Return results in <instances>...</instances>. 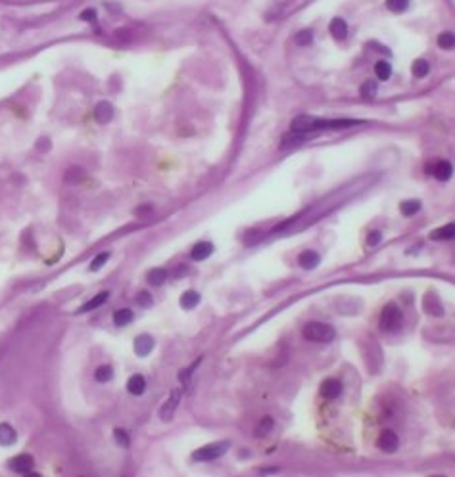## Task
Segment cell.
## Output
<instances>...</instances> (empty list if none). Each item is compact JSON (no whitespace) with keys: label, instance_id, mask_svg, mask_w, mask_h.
I'll use <instances>...</instances> for the list:
<instances>
[{"label":"cell","instance_id":"6da1fadb","mask_svg":"<svg viewBox=\"0 0 455 477\" xmlns=\"http://www.w3.org/2000/svg\"><path fill=\"white\" fill-rule=\"evenodd\" d=\"M363 125V121L357 119H319V117L301 115L292 121V130H306V132H319L327 129H350Z\"/></svg>","mask_w":455,"mask_h":477},{"label":"cell","instance_id":"7a4b0ae2","mask_svg":"<svg viewBox=\"0 0 455 477\" xmlns=\"http://www.w3.org/2000/svg\"><path fill=\"white\" fill-rule=\"evenodd\" d=\"M301 335L308 341H315V343H331L336 337V332L332 326L323 324V322H309L304 326Z\"/></svg>","mask_w":455,"mask_h":477},{"label":"cell","instance_id":"3957f363","mask_svg":"<svg viewBox=\"0 0 455 477\" xmlns=\"http://www.w3.org/2000/svg\"><path fill=\"white\" fill-rule=\"evenodd\" d=\"M231 447V441H217V443H210L206 447L198 448L192 452V460L196 462H212V460H217L221 456L225 454Z\"/></svg>","mask_w":455,"mask_h":477},{"label":"cell","instance_id":"277c9868","mask_svg":"<svg viewBox=\"0 0 455 477\" xmlns=\"http://www.w3.org/2000/svg\"><path fill=\"white\" fill-rule=\"evenodd\" d=\"M378 322H381V328L384 332H396L397 328L402 326V322H404V314H402V311L397 309L396 305L390 303L382 309Z\"/></svg>","mask_w":455,"mask_h":477},{"label":"cell","instance_id":"5b68a950","mask_svg":"<svg viewBox=\"0 0 455 477\" xmlns=\"http://www.w3.org/2000/svg\"><path fill=\"white\" fill-rule=\"evenodd\" d=\"M423 311L430 316H444V307H442V301L438 299L436 293L428 291L423 297Z\"/></svg>","mask_w":455,"mask_h":477},{"label":"cell","instance_id":"8992f818","mask_svg":"<svg viewBox=\"0 0 455 477\" xmlns=\"http://www.w3.org/2000/svg\"><path fill=\"white\" fill-rule=\"evenodd\" d=\"M317 132H306V130H292L290 134L282 136V142H280V148H292V146L304 144V142H309L311 138L315 136Z\"/></svg>","mask_w":455,"mask_h":477},{"label":"cell","instance_id":"52a82bcc","mask_svg":"<svg viewBox=\"0 0 455 477\" xmlns=\"http://www.w3.org/2000/svg\"><path fill=\"white\" fill-rule=\"evenodd\" d=\"M179 401H181V391L173 389L171 391V395H169V399L162 405V408H160V418H162L163 422H169V420L173 418L177 406H179Z\"/></svg>","mask_w":455,"mask_h":477},{"label":"cell","instance_id":"ba28073f","mask_svg":"<svg viewBox=\"0 0 455 477\" xmlns=\"http://www.w3.org/2000/svg\"><path fill=\"white\" fill-rule=\"evenodd\" d=\"M378 447H381L382 452L392 454V452H396L397 447H400V439H397V435L394 433L392 429H384L381 433V437H378Z\"/></svg>","mask_w":455,"mask_h":477},{"label":"cell","instance_id":"9c48e42d","mask_svg":"<svg viewBox=\"0 0 455 477\" xmlns=\"http://www.w3.org/2000/svg\"><path fill=\"white\" fill-rule=\"evenodd\" d=\"M33 466H35V462H33V458H31L29 454H20L15 456V458H12L10 460V464H8V468L12 471H15V473H29L31 470H33Z\"/></svg>","mask_w":455,"mask_h":477},{"label":"cell","instance_id":"30bf717a","mask_svg":"<svg viewBox=\"0 0 455 477\" xmlns=\"http://www.w3.org/2000/svg\"><path fill=\"white\" fill-rule=\"evenodd\" d=\"M113 106H111L110 102H98L94 108V119L98 121L100 125H106L110 123L111 119H113Z\"/></svg>","mask_w":455,"mask_h":477},{"label":"cell","instance_id":"8fae6325","mask_svg":"<svg viewBox=\"0 0 455 477\" xmlns=\"http://www.w3.org/2000/svg\"><path fill=\"white\" fill-rule=\"evenodd\" d=\"M152 349H154V337H150L148 333H142L135 340V353L139 356H148Z\"/></svg>","mask_w":455,"mask_h":477},{"label":"cell","instance_id":"7c38bea8","mask_svg":"<svg viewBox=\"0 0 455 477\" xmlns=\"http://www.w3.org/2000/svg\"><path fill=\"white\" fill-rule=\"evenodd\" d=\"M321 395L325 399H338L342 395V383L338 380H325L321 385Z\"/></svg>","mask_w":455,"mask_h":477},{"label":"cell","instance_id":"4fadbf2b","mask_svg":"<svg viewBox=\"0 0 455 477\" xmlns=\"http://www.w3.org/2000/svg\"><path fill=\"white\" fill-rule=\"evenodd\" d=\"M17 441V433L10 424H0V445L2 447H12Z\"/></svg>","mask_w":455,"mask_h":477},{"label":"cell","instance_id":"5bb4252c","mask_svg":"<svg viewBox=\"0 0 455 477\" xmlns=\"http://www.w3.org/2000/svg\"><path fill=\"white\" fill-rule=\"evenodd\" d=\"M212 253H213V244H210V242H200V244H196V246L192 247L191 257L194 261H204Z\"/></svg>","mask_w":455,"mask_h":477},{"label":"cell","instance_id":"9a60e30c","mask_svg":"<svg viewBox=\"0 0 455 477\" xmlns=\"http://www.w3.org/2000/svg\"><path fill=\"white\" fill-rule=\"evenodd\" d=\"M144 389H146V380L140 376V374H135V376L129 377V382H127V391L131 393V395H142L144 393Z\"/></svg>","mask_w":455,"mask_h":477},{"label":"cell","instance_id":"2e32d148","mask_svg":"<svg viewBox=\"0 0 455 477\" xmlns=\"http://www.w3.org/2000/svg\"><path fill=\"white\" fill-rule=\"evenodd\" d=\"M298 263H300L301 268L313 270V268L321 263V257H319L315 251H304V253H300V257H298Z\"/></svg>","mask_w":455,"mask_h":477},{"label":"cell","instance_id":"e0dca14e","mask_svg":"<svg viewBox=\"0 0 455 477\" xmlns=\"http://www.w3.org/2000/svg\"><path fill=\"white\" fill-rule=\"evenodd\" d=\"M331 35L336 38V41H344L346 36H348V23L342 19V17H334L331 22Z\"/></svg>","mask_w":455,"mask_h":477},{"label":"cell","instance_id":"ac0fdd59","mask_svg":"<svg viewBox=\"0 0 455 477\" xmlns=\"http://www.w3.org/2000/svg\"><path fill=\"white\" fill-rule=\"evenodd\" d=\"M451 174H453V167H451L449 161H438V163H436V167H434V176H436L438 181L448 182L449 178H451Z\"/></svg>","mask_w":455,"mask_h":477},{"label":"cell","instance_id":"d6986e66","mask_svg":"<svg viewBox=\"0 0 455 477\" xmlns=\"http://www.w3.org/2000/svg\"><path fill=\"white\" fill-rule=\"evenodd\" d=\"M108 297H110V293L108 291H100L98 295H94L90 301H87V303L83 305L81 309H79V312H88L92 311V309H98V307H102L106 301H108Z\"/></svg>","mask_w":455,"mask_h":477},{"label":"cell","instance_id":"ffe728a7","mask_svg":"<svg viewBox=\"0 0 455 477\" xmlns=\"http://www.w3.org/2000/svg\"><path fill=\"white\" fill-rule=\"evenodd\" d=\"M181 307L183 309H186V311H191V309H194L196 305L200 303V293L198 291H194V289H188V291H184L183 295H181Z\"/></svg>","mask_w":455,"mask_h":477},{"label":"cell","instance_id":"44dd1931","mask_svg":"<svg viewBox=\"0 0 455 477\" xmlns=\"http://www.w3.org/2000/svg\"><path fill=\"white\" fill-rule=\"evenodd\" d=\"M430 238L432 240H451L455 238V224H446V226H440V228H436V230L430 234Z\"/></svg>","mask_w":455,"mask_h":477},{"label":"cell","instance_id":"7402d4cb","mask_svg":"<svg viewBox=\"0 0 455 477\" xmlns=\"http://www.w3.org/2000/svg\"><path fill=\"white\" fill-rule=\"evenodd\" d=\"M419 211H421V203L417 200H409V202L400 203V213L404 217H413V215H417Z\"/></svg>","mask_w":455,"mask_h":477},{"label":"cell","instance_id":"603a6c76","mask_svg":"<svg viewBox=\"0 0 455 477\" xmlns=\"http://www.w3.org/2000/svg\"><path fill=\"white\" fill-rule=\"evenodd\" d=\"M165 280H167V270L165 268H152L148 272V284H152V286H162Z\"/></svg>","mask_w":455,"mask_h":477},{"label":"cell","instance_id":"cb8c5ba5","mask_svg":"<svg viewBox=\"0 0 455 477\" xmlns=\"http://www.w3.org/2000/svg\"><path fill=\"white\" fill-rule=\"evenodd\" d=\"M428 71H430V65H428V62H426V59H415V62H413V65H411L413 77L423 79V77H426V75H428Z\"/></svg>","mask_w":455,"mask_h":477},{"label":"cell","instance_id":"d4e9b609","mask_svg":"<svg viewBox=\"0 0 455 477\" xmlns=\"http://www.w3.org/2000/svg\"><path fill=\"white\" fill-rule=\"evenodd\" d=\"M132 318H135V314H132L131 309H119L116 314H113V324L116 326H127L132 322Z\"/></svg>","mask_w":455,"mask_h":477},{"label":"cell","instance_id":"484cf974","mask_svg":"<svg viewBox=\"0 0 455 477\" xmlns=\"http://www.w3.org/2000/svg\"><path fill=\"white\" fill-rule=\"evenodd\" d=\"M85 176H87V173H85L83 167H71V169H67V173H66V182L77 184V182L85 181Z\"/></svg>","mask_w":455,"mask_h":477},{"label":"cell","instance_id":"4316f807","mask_svg":"<svg viewBox=\"0 0 455 477\" xmlns=\"http://www.w3.org/2000/svg\"><path fill=\"white\" fill-rule=\"evenodd\" d=\"M374 73H376V79L388 81L390 75H392V67H390L388 62L382 59V62H376V64H374Z\"/></svg>","mask_w":455,"mask_h":477},{"label":"cell","instance_id":"83f0119b","mask_svg":"<svg viewBox=\"0 0 455 477\" xmlns=\"http://www.w3.org/2000/svg\"><path fill=\"white\" fill-rule=\"evenodd\" d=\"M376 92H378V88H376V83L374 81H367V83H363L359 88V94L365 98V100H373L374 96H376Z\"/></svg>","mask_w":455,"mask_h":477},{"label":"cell","instance_id":"f1b7e54d","mask_svg":"<svg viewBox=\"0 0 455 477\" xmlns=\"http://www.w3.org/2000/svg\"><path fill=\"white\" fill-rule=\"evenodd\" d=\"M438 46L444 48V50H451V48H455V35L453 33L446 31V33L438 35Z\"/></svg>","mask_w":455,"mask_h":477},{"label":"cell","instance_id":"f546056e","mask_svg":"<svg viewBox=\"0 0 455 477\" xmlns=\"http://www.w3.org/2000/svg\"><path fill=\"white\" fill-rule=\"evenodd\" d=\"M409 6V0H386V8L394 14H402Z\"/></svg>","mask_w":455,"mask_h":477},{"label":"cell","instance_id":"4dcf8cb0","mask_svg":"<svg viewBox=\"0 0 455 477\" xmlns=\"http://www.w3.org/2000/svg\"><path fill=\"white\" fill-rule=\"evenodd\" d=\"M94 377H96V382H100V383L110 382L111 377H113V368H111V366H100V368L94 372Z\"/></svg>","mask_w":455,"mask_h":477},{"label":"cell","instance_id":"1f68e13d","mask_svg":"<svg viewBox=\"0 0 455 477\" xmlns=\"http://www.w3.org/2000/svg\"><path fill=\"white\" fill-rule=\"evenodd\" d=\"M108 259H110V253H108V251H104V253L96 255L94 259H92V263H90V267H88V268H90L92 272H96V270H100V268H102L104 265L108 263Z\"/></svg>","mask_w":455,"mask_h":477},{"label":"cell","instance_id":"d6a6232c","mask_svg":"<svg viewBox=\"0 0 455 477\" xmlns=\"http://www.w3.org/2000/svg\"><path fill=\"white\" fill-rule=\"evenodd\" d=\"M273 424H275V422H273L271 416H265V418L259 422V426H257V435H259V437H261V435H267L273 429Z\"/></svg>","mask_w":455,"mask_h":477},{"label":"cell","instance_id":"836d02e7","mask_svg":"<svg viewBox=\"0 0 455 477\" xmlns=\"http://www.w3.org/2000/svg\"><path fill=\"white\" fill-rule=\"evenodd\" d=\"M294 41H296V44H300V46H309L311 41H313V35H311L309 31H300L298 35L294 36Z\"/></svg>","mask_w":455,"mask_h":477},{"label":"cell","instance_id":"e575fe53","mask_svg":"<svg viewBox=\"0 0 455 477\" xmlns=\"http://www.w3.org/2000/svg\"><path fill=\"white\" fill-rule=\"evenodd\" d=\"M113 437H116V443L119 447H129V435L125 433L123 429H113Z\"/></svg>","mask_w":455,"mask_h":477},{"label":"cell","instance_id":"d590c367","mask_svg":"<svg viewBox=\"0 0 455 477\" xmlns=\"http://www.w3.org/2000/svg\"><path fill=\"white\" fill-rule=\"evenodd\" d=\"M79 17H81L83 22H96V10H92V8H87V10H83Z\"/></svg>","mask_w":455,"mask_h":477},{"label":"cell","instance_id":"8d00e7d4","mask_svg":"<svg viewBox=\"0 0 455 477\" xmlns=\"http://www.w3.org/2000/svg\"><path fill=\"white\" fill-rule=\"evenodd\" d=\"M200 362H202V359H198V361L194 362V364H192V366H188V368L184 370V372H181V374H179V380H181V382H186V380H188V376H191L192 372H194V368H196V366H198Z\"/></svg>","mask_w":455,"mask_h":477},{"label":"cell","instance_id":"74e56055","mask_svg":"<svg viewBox=\"0 0 455 477\" xmlns=\"http://www.w3.org/2000/svg\"><path fill=\"white\" fill-rule=\"evenodd\" d=\"M381 240H382V234H381V232H378V230L371 232V234H369V238H367V246H371V247L376 246V244H378Z\"/></svg>","mask_w":455,"mask_h":477},{"label":"cell","instance_id":"f35d334b","mask_svg":"<svg viewBox=\"0 0 455 477\" xmlns=\"http://www.w3.org/2000/svg\"><path fill=\"white\" fill-rule=\"evenodd\" d=\"M139 303L142 305V307L152 305V297H150V293H146V291H140V293H139Z\"/></svg>","mask_w":455,"mask_h":477},{"label":"cell","instance_id":"ab89813d","mask_svg":"<svg viewBox=\"0 0 455 477\" xmlns=\"http://www.w3.org/2000/svg\"><path fill=\"white\" fill-rule=\"evenodd\" d=\"M39 150H48L50 148V142H48V138H41V142L37 144Z\"/></svg>","mask_w":455,"mask_h":477},{"label":"cell","instance_id":"60d3db41","mask_svg":"<svg viewBox=\"0 0 455 477\" xmlns=\"http://www.w3.org/2000/svg\"><path fill=\"white\" fill-rule=\"evenodd\" d=\"M275 471H277L275 468H269V470H261V473H275Z\"/></svg>","mask_w":455,"mask_h":477}]
</instances>
